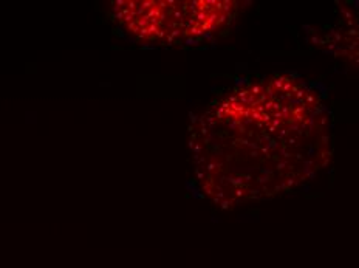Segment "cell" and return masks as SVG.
I'll return each mask as SVG.
<instances>
[{
	"instance_id": "1",
	"label": "cell",
	"mask_w": 359,
	"mask_h": 268,
	"mask_svg": "<svg viewBox=\"0 0 359 268\" xmlns=\"http://www.w3.org/2000/svg\"><path fill=\"white\" fill-rule=\"evenodd\" d=\"M198 183L212 201L238 206L290 192L333 157L328 106L314 84L277 73L246 81L194 130Z\"/></svg>"
},
{
	"instance_id": "2",
	"label": "cell",
	"mask_w": 359,
	"mask_h": 268,
	"mask_svg": "<svg viewBox=\"0 0 359 268\" xmlns=\"http://www.w3.org/2000/svg\"><path fill=\"white\" fill-rule=\"evenodd\" d=\"M124 23L135 36L158 42L201 40L225 30L238 11L237 2H130Z\"/></svg>"
}]
</instances>
